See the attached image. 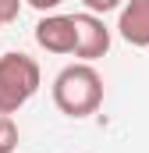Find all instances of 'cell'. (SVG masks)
Segmentation results:
<instances>
[{"instance_id": "cell-4", "label": "cell", "mask_w": 149, "mask_h": 153, "mask_svg": "<svg viewBox=\"0 0 149 153\" xmlns=\"http://www.w3.org/2000/svg\"><path fill=\"white\" fill-rule=\"evenodd\" d=\"M36 43L50 53H74V46H78L74 14H46L36 25Z\"/></svg>"}, {"instance_id": "cell-8", "label": "cell", "mask_w": 149, "mask_h": 153, "mask_svg": "<svg viewBox=\"0 0 149 153\" xmlns=\"http://www.w3.org/2000/svg\"><path fill=\"white\" fill-rule=\"evenodd\" d=\"M82 4H85V11H92V14H107V11L124 7V0H82Z\"/></svg>"}, {"instance_id": "cell-9", "label": "cell", "mask_w": 149, "mask_h": 153, "mask_svg": "<svg viewBox=\"0 0 149 153\" xmlns=\"http://www.w3.org/2000/svg\"><path fill=\"white\" fill-rule=\"evenodd\" d=\"M29 4H32L36 11H53V7H60L64 0H29Z\"/></svg>"}, {"instance_id": "cell-3", "label": "cell", "mask_w": 149, "mask_h": 153, "mask_svg": "<svg viewBox=\"0 0 149 153\" xmlns=\"http://www.w3.org/2000/svg\"><path fill=\"white\" fill-rule=\"evenodd\" d=\"M74 29H78V46H74V57H82V61H96V57H103L107 50H110V29L103 25V18L100 14H92V11H82V14H74Z\"/></svg>"}, {"instance_id": "cell-2", "label": "cell", "mask_w": 149, "mask_h": 153, "mask_svg": "<svg viewBox=\"0 0 149 153\" xmlns=\"http://www.w3.org/2000/svg\"><path fill=\"white\" fill-rule=\"evenodd\" d=\"M43 71L29 53H4L0 57V114H14L21 111L32 96H36Z\"/></svg>"}, {"instance_id": "cell-6", "label": "cell", "mask_w": 149, "mask_h": 153, "mask_svg": "<svg viewBox=\"0 0 149 153\" xmlns=\"http://www.w3.org/2000/svg\"><path fill=\"white\" fill-rule=\"evenodd\" d=\"M18 150V125L11 114H0V153H14Z\"/></svg>"}, {"instance_id": "cell-5", "label": "cell", "mask_w": 149, "mask_h": 153, "mask_svg": "<svg viewBox=\"0 0 149 153\" xmlns=\"http://www.w3.org/2000/svg\"><path fill=\"white\" fill-rule=\"evenodd\" d=\"M117 32L131 46H149V0H124Z\"/></svg>"}, {"instance_id": "cell-1", "label": "cell", "mask_w": 149, "mask_h": 153, "mask_svg": "<svg viewBox=\"0 0 149 153\" xmlns=\"http://www.w3.org/2000/svg\"><path fill=\"white\" fill-rule=\"evenodd\" d=\"M53 103H57L60 114H68V117L96 114L100 103H103V75L89 61L68 64L60 75L53 78Z\"/></svg>"}, {"instance_id": "cell-7", "label": "cell", "mask_w": 149, "mask_h": 153, "mask_svg": "<svg viewBox=\"0 0 149 153\" xmlns=\"http://www.w3.org/2000/svg\"><path fill=\"white\" fill-rule=\"evenodd\" d=\"M21 14V0H0V25H11Z\"/></svg>"}]
</instances>
